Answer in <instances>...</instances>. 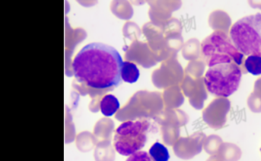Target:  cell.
<instances>
[{"mask_svg":"<svg viewBox=\"0 0 261 161\" xmlns=\"http://www.w3.org/2000/svg\"><path fill=\"white\" fill-rule=\"evenodd\" d=\"M123 60L112 46L94 42L82 48L72 63L75 87L83 95L102 96L122 83Z\"/></svg>","mask_w":261,"mask_h":161,"instance_id":"obj_1","label":"cell"},{"mask_svg":"<svg viewBox=\"0 0 261 161\" xmlns=\"http://www.w3.org/2000/svg\"><path fill=\"white\" fill-rule=\"evenodd\" d=\"M201 54L209 68L221 63H234L247 73L244 66L245 56L233 45L227 34L221 31H216L204 39Z\"/></svg>","mask_w":261,"mask_h":161,"instance_id":"obj_2","label":"cell"},{"mask_svg":"<svg viewBox=\"0 0 261 161\" xmlns=\"http://www.w3.org/2000/svg\"><path fill=\"white\" fill-rule=\"evenodd\" d=\"M230 38L244 56H261V13L237 21L230 29Z\"/></svg>","mask_w":261,"mask_h":161,"instance_id":"obj_3","label":"cell"},{"mask_svg":"<svg viewBox=\"0 0 261 161\" xmlns=\"http://www.w3.org/2000/svg\"><path fill=\"white\" fill-rule=\"evenodd\" d=\"M150 129V121L147 119L122 123L115 131V150L123 156L140 151L148 140Z\"/></svg>","mask_w":261,"mask_h":161,"instance_id":"obj_4","label":"cell"},{"mask_svg":"<svg viewBox=\"0 0 261 161\" xmlns=\"http://www.w3.org/2000/svg\"><path fill=\"white\" fill-rule=\"evenodd\" d=\"M242 75L243 70L236 63H221L209 68L204 83L212 95L228 97L238 90Z\"/></svg>","mask_w":261,"mask_h":161,"instance_id":"obj_5","label":"cell"},{"mask_svg":"<svg viewBox=\"0 0 261 161\" xmlns=\"http://www.w3.org/2000/svg\"><path fill=\"white\" fill-rule=\"evenodd\" d=\"M100 111L106 117H111L120 109V102L113 95H106L102 97L99 103Z\"/></svg>","mask_w":261,"mask_h":161,"instance_id":"obj_6","label":"cell"},{"mask_svg":"<svg viewBox=\"0 0 261 161\" xmlns=\"http://www.w3.org/2000/svg\"><path fill=\"white\" fill-rule=\"evenodd\" d=\"M140 71L138 68L132 62H123L121 68V78L126 83L133 84L140 78Z\"/></svg>","mask_w":261,"mask_h":161,"instance_id":"obj_7","label":"cell"},{"mask_svg":"<svg viewBox=\"0 0 261 161\" xmlns=\"http://www.w3.org/2000/svg\"><path fill=\"white\" fill-rule=\"evenodd\" d=\"M149 154L154 161H168L170 154L168 149L163 144L157 142L150 147Z\"/></svg>","mask_w":261,"mask_h":161,"instance_id":"obj_8","label":"cell"},{"mask_svg":"<svg viewBox=\"0 0 261 161\" xmlns=\"http://www.w3.org/2000/svg\"><path fill=\"white\" fill-rule=\"evenodd\" d=\"M245 71L251 73L254 76L261 75V56H248L244 63Z\"/></svg>","mask_w":261,"mask_h":161,"instance_id":"obj_9","label":"cell"},{"mask_svg":"<svg viewBox=\"0 0 261 161\" xmlns=\"http://www.w3.org/2000/svg\"><path fill=\"white\" fill-rule=\"evenodd\" d=\"M126 161H154L148 152L139 151L132 154Z\"/></svg>","mask_w":261,"mask_h":161,"instance_id":"obj_10","label":"cell"},{"mask_svg":"<svg viewBox=\"0 0 261 161\" xmlns=\"http://www.w3.org/2000/svg\"><path fill=\"white\" fill-rule=\"evenodd\" d=\"M249 4L251 5L252 7L253 8H261V2H250Z\"/></svg>","mask_w":261,"mask_h":161,"instance_id":"obj_11","label":"cell"},{"mask_svg":"<svg viewBox=\"0 0 261 161\" xmlns=\"http://www.w3.org/2000/svg\"><path fill=\"white\" fill-rule=\"evenodd\" d=\"M260 151H261V149H260Z\"/></svg>","mask_w":261,"mask_h":161,"instance_id":"obj_12","label":"cell"}]
</instances>
